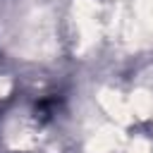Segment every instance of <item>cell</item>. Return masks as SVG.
<instances>
[{
    "mask_svg": "<svg viewBox=\"0 0 153 153\" xmlns=\"http://www.w3.org/2000/svg\"><path fill=\"white\" fill-rule=\"evenodd\" d=\"M57 110V98H43L38 105H36V115H41L43 120L45 117H53Z\"/></svg>",
    "mask_w": 153,
    "mask_h": 153,
    "instance_id": "cell-1",
    "label": "cell"
}]
</instances>
